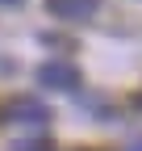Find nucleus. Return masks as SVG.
<instances>
[{
  "label": "nucleus",
  "mask_w": 142,
  "mask_h": 151,
  "mask_svg": "<svg viewBox=\"0 0 142 151\" xmlns=\"http://www.w3.org/2000/svg\"><path fill=\"white\" fill-rule=\"evenodd\" d=\"M46 118H50V109L33 97H17L9 105V122H17V126H46Z\"/></svg>",
  "instance_id": "obj_1"
},
{
  "label": "nucleus",
  "mask_w": 142,
  "mask_h": 151,
  "mask_svg": "<svg viewBox=\"0 0 142 151\" xmlns=\"http://www.w3.org/2000/svg\"><path fill=\"white\" fill-rule=\"evenodd\" d=\"M100 9V0H46V13L59 21H88Z\"/></svg>",
  "instance_id": "obj_2"
},
{
  "label": "nucleus",
  "mask_w": 142,
  "mask_h": 151,
  "mask_svg": "<svg viewBox=\"0 0 142 151\" xmlns=\"http://www.w3.org/2000/svg\"><path fill=\"white\" fill-rule=\"evenodd\" d=\"M38 80H42L46 88L67 92V88L80 84V76H75V67H71V63H42V67H38Z\"/></svg>",
  "instance_id": "obj_3"
},
{
  "label": "nucleus",
  "mask_w": 142,
  "mask_h": 151,
  "mask_svg": "<svg viewBox=\"0 0 142 151\" xmlns=\"http://www.w3.org/2000/svg\"><path fill=\"white\" fill-rule=\"evenodd\" d=\"M17 151H50V143H21Z\"/></svg>",
  "instance_id": "obj_4"
},
{
  "label": "nucleus",
  "mask_w": 142,
  "mask_h": 151,
  "mask_svg": "<svg viewBox=\"0 0 142 151\" xmlns=\"http://www.w3.org/2000/svg\"><path fill=\"white\" fill-rule=\"evenodd\" d=\"M126 151H142V139H134V143H130V147H126Z\"/></svg>",
  "instance_id": "obj_5"
},
{
  "label": "nucleus",
  "mask_w": 142,
  "mask_h": 151,
  "mask_svg": "<svg viewBox=\"0 0 142 151\" xmlns=\"http://www.w3.org/2000/svg\"><path fill=\"white\" fill-rule=\"evenodd\" d=\"M0 4H17V0H0Z\"/></svg>",
  "instance_id": "obj_6"
}]
</instances>
